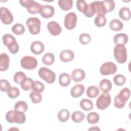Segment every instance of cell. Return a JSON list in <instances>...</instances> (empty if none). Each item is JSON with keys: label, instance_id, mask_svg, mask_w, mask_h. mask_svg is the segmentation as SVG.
I'll list each match as a JSON object with an SVG mask.
<instances>
[{"label": "cell", "instance_id": "6da1fadb", "mask_svg": "<svg viewBox=\"0 0 131 131\" xmlns=\"http://www.w3.org/2000/svg\"><path fill=\"white\" fill-rule=\"evenodd\" d=\"M5 119L10 123L23 124L26 120V117L24 112L14 110L8 111L5 115Z\"/></svg>", "mask_w": 131, "mask_h": 131}, {"label": "cell", "instance_id": "7a4b0ae2", "mask_svg": "<svg viewBox=\"0 0 131 131\" xmlns=\"http://www.w3.org/2000/svg\"><path fill=\"white\" fill-rule=\"evenodd\" d=\"M130 96V90L127 88L122 89L114 98V106L117 108H122L125 105L126 102Z\"/></svg>", "mask_w": 131, "mask_h": 131}, {"label": "cell", "instance_id": "3957f363", "mask_svg": "<svg viewBox=\"0 0 131 131\" xmlns=\"http://www.w3.org/2000/svg\"><path fill=\"white\" fill-rule=\"evenodd\" d=\"M4 45L7 47L9 52L12 54H15L19 51V45L15 38L10 34H6L3 36Z\"/></svg>", "mask_w": 131, "mask_h": 131}, {"label": "cell", "instance_id": "277c9868", "mask_svg": "<svg viewBox=\"0 0 131 131\" xmlns=\"http://www.w3.org/2000/svg\"><path fill=\"white\" fill-rule=\"evenodd\" d=\"M114 55L119 63H125L127 59V50L125 45H116L114 49Z\"/></svg>", "mask_w": 131, "mask_h": 131}, {"label": "cell", "instance_id": "5b68a950", "mask_svg": "<svg viewBox=\"0 0 131 131\" xmlns=\"http://www.w3.org/2000/svg\"><path fill=\"white\" fill-rule=\"evenodd\" d=\"M20 5L27 9L28 12L31 14L39 13L40 9L42 7L39 3L33 0H25L19 1Z\"/></svg>", "mask_w": 131, "mask_h": 131}, {"label": "cell", "instance_id": "8992f818", "mask_svg": "<svg viewBox=\"0 0 131 131\" xmlns=\"http://www.w3.org/2000/svg\"><path fill=\"white\" fill-rule=\"evenodd\" d=\"M26 24L31 34L37 35L40 32L41 21L38 18L35 17H29L27 19Z\"/></svg>", "mask_w": 131, "mask_h": 131}, {"label": "cell", "instance_id": "52a82bcc", "mask_svg": "<svg viewBox=\"0 0 131 131\" xmlns=\"http://www.w3.org/2000/svg\"><path fill=\"white\" fill-rule=\"evenodd\" d=\"M38 74L40 78H41L48 83L52 84L55 81V73L47 68H40L38 71Z\"/></svg>", "mask_w": 131, "mask_h": 131}, {"label": "cell", "instance_id": "ba28073f", "mask_svg": "<svg viewBox=\"0 0 131 131\" xmlns=\"http://www.w3.org/2000/svg\"><path fill=\"white\" fill-rule=\"evenodd\" d=\"M112 101L111 97L108 93H103L97 98L96 102L97 107L100 110L106 109Z\"/></svg>", "mask_w": 131, "mask_h": 131}, {"label": "cell", "instance_id": "9c48e42d", "mask_svg": "<svg viewBox=\"0 0 131 131\" xmlns=\"http://www.w3.org/2000/svg\"><path fill=\"white\" fill-rule=\"evenodd\" d=\"M20 63L21 67L24 69L33 70L36 68L38 62L34 57L27 55L21 58Z\"/></svg>", "mask_w": 131, "mask_h": 131}, {"label": "cell", "instance_id": "30bf717a", "mask_svg": "<svg viewBox=\"0 0 131 131\" xmlns=\"http://www.w3.org/2000/svg\"><path fill=\"white\" fill-rule=\"evenodd\" d=\"M77 21V17L75 13L71 12L67 13L64 19V26L68 30H71L75 28Z\"/></svg>", "mask_w": 131, "mask_h": 131}, {"label": "cell", "instance_id": "8fae6325", "mask_svg": "<svg viewBox=\"0 0 131 131\" xmlns=\"http://www.w3.org/2000/svg\"><path fill=\"white\" fill-rule=\"evenodd\" d=\"M117 67L115 63L108 61L104 62L100 68V73L104 76L113 75L117 72Z\"/></svg>", "mask_w": 131, "mask_h": 131}, {"label": "cell", "instance_id": "7c38bea8", "mask_svg": "<svg viewBox=\"0 0 131 131\" xmlns=\"http://www.w3.org/2000/svg\"><path fill=\"white\" fill-rule=\"evenodd\" d=\"M1 20L5 25H10L13 21V16L10 10L6 7H2L0 8Z\"/></svg>", "mask_w": 131, "mask_h": 131}, {"label": "cell", "instance_id": "4fadbf2b", "mask_svg": "<svg viewBox=\"0 0 131 131\" xmlns=\"http://www.w3.org/2000/svg\"><path fill=\"white\" fill-rule=\"evenodd\" d=\"M95 10V13L97 15H105L108 12V10L104 1H94L92 2Z\"/></svg>", "mask_w": 131, "mask_h": 131}, {"label": "cell", "instance_id": "5bb4252c", "mask_svg": "<svg viewBox=\"0 0 131 131\" xmlns=\"http://www.w3.org/2000/svg\"><path fill=\"white\" fill-rule=\"evenodd\" d=\"M39 14L43 18H51L55 14L54 8L51 5H43L40 9Z\"/></svg>", "mask_w": 131, "mask_h": 131}, {"label": "cell", "instance_id": "9a60e30c", "mask_svg": "<svg viewBox=\"0 0 131 131\" xmlns=\"http://www.w3.org/2000/svg\"><path fill=\"white\" fill-rule=\"evenodd\" d=\"M47 29L50 34L53 36L59 35L62 31L61 27L55 21H51L47 24Z\"/></svg>", "mask_w": 131, "mask_h": 131}, {"label": "cell", "instance_id": "2e32d148", "mask_svg": "<svg viewBox=\"0 0 131 131\" xmlns=\"http://www.w3.org/2000/svg\"><path fill=\"white\" fill-rule=\"evenodd\" d=\"M45 49L43 43L38 40H35L32 42L30 46V50L32 53L35 55H39L41 54Z\"/></svg>", "mask_w": 131, "mask_h": 131}, {"label": "cell", "instance_id": "e0dca14e", "mask_svg": "<svg viewBox=\"0 0 131 131\" xmlns=\"http://www.w3.org/2000/svg\"><path fill=\"white\" fill-rule=\"evenodd\" d=\"M75 57L74 53L70 50H65L62 51L59 55L60 60L63 62L71 61Z\"/></svg>", "mask_w": 131, "mask_h": 131}, {"label": "cell", "instance_id": "ac0fdd59", "mask_svg": "<svg viewBox=\"0 0 131 131\" xmlns=\"http://www.w3.org/2000/svg\"><path fill=\"white\" fill-rule=\"evenodd\" d=\"M85 77V73L82 69H75L72 71L71 78L74 82H78L83 80Z\"/></svg>", "mask_w": 131, "mask_h": 131}, {"label": "cell", "instance_id": "d6986e66", "mask_svg": "<svg viewBox=\"0 0 131 131\" xmlns=\"http://www.w3.org/2000/svg\"><path fill=\"white\" fill-rule=\"evenodd\" d=\"M85 90L84 86L82 84H77L72 87L70 94L72 97L78 98L83 95Z\"/></svg>", "mask_w": 131, "mask_h": 131}, {"label": "cell", "instance_id": "ffe728a7", "mask_svg": "<svg viewBox=\"0 0 131 131\" xmlns=\"http://www.w3.org/2000/svg\"><path fill=\"white\" fill-rule=\"evenodd\" d=\"M9 57L5 53H3L0 55V71H6L9 67Z\"/></svg>", "mask_w": 131, "mask_h": 131}, {"label": "cell", "instance_id": "44dd1931", "mask_svg": "<svg viewBox=\"0 0 131 131\" xmlns=\"http://www.w3.org/2000/svg\"><path fill=\"white\" fill-rule=\"evenodd\" d=\"M113 41L116 45L120 44L125 45L128 41V35L125 33H118L114 36Z\"/></svg>", "mask_w": 131, "mask_h": 131}, {"label": "cell", "instance_id": "7402d4cb", "mask_svg": "<svg viewBox=\"0 0 131 131\" xmlns=\"http://www.w3.org/2000/svg\"><path fill=\"white\" fill-rule=\"evenodd\" d=\"M71 76L67 73H62L59 76V83L62 87L68 86L71 83Z\"/></svg>", "mask_w": 131, "mask_h": 131}, {"label": "cell", "instance_id": "603a6c76", "mask_svg": "<svg viewBox=\"0 0 131 131\" xmlns=\"http://www.w3.org/2000/svg\"><path fill=\"white\" fill-rule=\"evenodd\" d=\"M99 88L103 93H108L112 88V82L107 79H103L99 83Z\"/></svg>", "mask_w": 131, "mask_h": 131}, {"label": "cell", "instance_id": "cb8c5ba5", "mask_svg": "<svg viewBox=\"0 0 131 131\" xmlns=\"http://www.w3.org/2000/svg\"><path fill=\"white\" fill-rule=\"evenodd\" d=\"M109 27L112 31H119L123 28V23L118 19H113L109 23Z\"/></svg>", "mask_w": 131, "mask_h": 131}, {"label": "cell", "instance_id": "d4e9b609", "mask_svg": "<svg viewBox=\"0 0 131 131\" xmlns=\"http://www.w3.org/2000/svg\"><path fill=\"white\" fill-rule=\"evenodd\" d=\"M80 108L85 111H91L93 108V102L88 99H82L79 103Z\"/></svg>", "mask_w": 131, "mask_h": 131}, {"label": "cell", "instance_id": "484cf974", "mask_svg": "<svg viewBox=\"0 0 131 131\" xmlns=\"http://www.w3.org/2000/svg\"><path fill=\"white\" fill-rule=\"evenodd\" d=\"M130 11L128 7H124L120 9L119 11V16L121 19L124 21H128L130 19Z\"/></svg>", "mask_w": 131, "mask_h": 131}, {"label": "cell", "instance_id": "4316f807", "mask_svg": "<svg viewBox=\"0 0 131 131\" xmlns=\"http://www.w3.org/2000/svg\"><path fill=\"white\" fill-rule=\"evenodd\" d=\"M99 89L96 85H91L88 88L86 91V94L90 98H94L99 94Z\"/></svg>", "mask_w": 131, "mask_h": 131}, {"label": "cell", "instance_id": "83f0119b", "mask_svg": "<svg viewBox=\"0 0 131 131\" xmlns=\"http://www.w3.org/2000/svg\"><path fill=\"white\" fill-rule=\"evenodd\" d=\"M54 61L55 56L51 52L46 53L42 57V62L45 65H51L54 62Z\"/></svg>", "mask_w": 131, "mask_h": 131}, {"label": "cell", "instance_id": "f1b7e54d", "mask_svg": "<svg viewBox=\"0 0 131 131\" xmlns=\"http://www.w3.org/2000/svg\"><path fill=\"white\" fill-rule=\"evenodd\" d=\"M33 82L34 81L32 78L30 77H26L21 81V82L20 83V85L23 90L25 91H28L32 89Z\"/></svg>", "mask_w": 131, "mask_h": 131}, {"label": "cell", "instance_id": "f546056e", "mask_svg": "<svg viewBox=\"0 0 131 131\" xmlns=\"http://www.w3.org/2000/svg\"><path fill=\"white\" fill-rule=\"evenodd\" d=\"M58 5L61 9L63 11H68L70 10L73 6L72 0H59L58 1Z\"/></svg>", "mask_w": 131, "mask_h": 131}, {"label": "cell", "instance_id": "4dcf8cb0", "mask_svg": "<svg viewBox=\"0 0 131 131\" xmlns=\"http://www.w3.org/2000/svg\"><path fill=\"white\" fill-rule=\"evenodd\" d=\"M70 115V112L67 109H62L58 112L57 117L59 121L65 122L69 120Z\"/></svg>", "mask_w": 131, "mask_h": 131}, {"label": "cell", "instance_id": "1f68e13d", "mask_svg": "<svg viewBox=\"0 0 131 131\" xmlns=\"http://www.w3.org/2000/svg\"><path fill=\"white\" fill-rule=\"evenodd\" d=\"M11 31L14 34L17 35H20L25 33L26 29L23 25L21 24L17 23L14 24L12 26Z\"/></svg>", "mask_w": 131, "mask_h": 131}, {"label": "cell", "instance_id": "d6a6232c", "mask_svg": "<svg viewBox=\"0 0 131 131\" xmlns=\"http://www.w3.org/2000/svg\"><path fill=\"white\" fill-rule=\"evenodd\" d=\"M84 118V114L81 111H75L72 113L71 116L72 121L75 123H80L82 122Z\"/></svg>", "mask_w": 131, "mask_h": 131}, {"label": "cell", "instance_id": "836d02e7", "mask_svg": "<svg viewBox=\"0 0 131 131\" xmlns=\"http://www.w3.org/2000/svg\"><path fill=\"white\" fill-rule=\"evenodd\" d=\"M100 119L98 114L96 112H91L87 115L86 120L89 123L94 124L97 123Z\"/></svg>", "mask_w": 131, "mask_h": 131}, {"label": "cell", "instance_id": "e575fe53", "mask_svg": "<svg viewBox=\"0 0 131 131\" xmlns=\"http://www.w3.org/2000/svg\"><path fill=\"white\" fill-rule=\"evenodd\" d=\"M83 13L86 17H92L95 14V10L93 3L87 4Z\"/></svg>", "mask_w": 131, "mask_h": 131}, {"label": "cell", "instance_id": "d590c367", "mask_svg": "<svg viewBox=\"0 0 131 131\" xmlns=\"http://www.w3.org/2000/svg\"><path fill=\"white\" fill-rule=\"evenodd\" d=\"M14 110L23 112H26L28 110V106L27 103L24 101H17L14 106Z\"/></svg>", "mask_w": 131, "mask_h": 131}, {"label": "cell", "instance_id": "8d00e7d4", "mask_svg": "<svg viewBox=\"0 0 131 131\" xmlns=\"http://www.w3.org/2000/svg\"><path fill=\"white\" fill-rule=\"evenodd\" d=\"M106 18L105 15H97L94 19V24L98 27H102L105 26Z\"/></svg>", "mask_w": 131, "mask_h": 131}, {"label": "cell", "instance_id": "74e56055", "mask_svg": "<svg viewBox=\"0 0 131 131\" xmlns=\"http://www.w3.org/2000/svg\"><path fill=\"white\" fill-rule=\"evenodd\" d=\"M44 89L45 86L42 82L39 81H34L32 86V91L40 93L44 91Z\"/></svg>", "mask_w": 131, "mask_h": 131}, {"label": "cell", "instance_id": "f35d334b", "mask_svg": "<svg viewBox=\"0 0 131 131\" xmlns=\"http://www.w3.org/2000/svg\"><path fill=\"white\" fill-rule=\"evenodd\" d=\"M114 83L117 86H122L124 85L126 81L125 77L121 74L116 75L113 78Z\"/></svg>", "mask_w": 131, "mask_h": 131}, {"label": "cell", "instance_id": "ab89813d", "mask_svg": "<svg viewBox=\"0 0 131 131\" xmlns=\"http://www.w3.org/2000/svg\"><path fill=\"white\" fill-rule=\"evenodd\" d=\"M29 97L32 101V102L33 103H39L42 101V96L39 93H36L35 92H31L30 93Z\"/></svg>", "mask_w": 131, "mask_h": 131}, {"label": "cell", "instance_id": "60d3db41", "mask_svg": "<svg viewBox=\"0 0 131 131\" xmlns=\"http://www.w3.org/2000/svg\"><path fill=\"white\" fill-rule=\"evenodd\" d=\"M20 92L19 89L15 86L11 87L7 92L8 96L11 99H15L19 96Z\"/></svg>", "mask_w": 131, "mask_h": 131}, {"label": "cell", "instance_id": "b9f144b4", "mask_svg": "<svg viewBox=\"0 0 131 131\" xmlns=\"http://www.w3.org/2000/svg\"><path fill=\"white\" fill-rule=\"evenodd\" d=\"M26 77V75L24 72L18 71L14 74L13 76V80L16 83L20 84L21 81Z\"/></svg>", "mask_w": 131, "mask_h": 131}, {"label": "cell", "instance_id": "7bdbcfd3", "mask_svg": "<svg viewBox=\"0 0 131 131\" xmlns=\"http://www.w3.org/2000/svg\"><path fill=\"white\" fill-rule=\"evenodd\" d=\"M79 40L82 45H87L90 42L91 40V37L89 34L82 33L79 36Z\"/></svg>", "mask_w": 131, "mask_h": 131}, {"label": "cell", "instance_id": "ee69618b", "mask_svg": "<svg viewBox=\"0 0 131 131\" xmlns=\"http://www.w3.org/2000/svg\"><path fill=\"white\" fill-rule=\"evenodd\" d=\"M10 88V83L8 80L6 79L0 80V89L2 92H7Z\"/></svg>", "mask_w": 131, "mask_h": 131}, {"label": "cell", "instance_id": "f6af8a7d", "mask_svg": "<svg viewBox=\"0 0 131 131\" xmlns=\"http://www.w3.org/2000/svg\"><path fill=\"white\" fill-rule=\"evenodd\" d=\"M86 5L87 3L84 0H78L76 2V7L77 9L82 13H83Z\"/></svg>", "mask_w": 131, "mask_h": 131}, {"label": "cell", "instance_id": "bcb514c9", "mask_svg": "<svg viewBox=\"0 0 131 131\" xmlns=\"http://www.w3.org/2000/svg\"><path fill=\"white\" fill-rule=\"evenodd\" d=\"M100 130V129L98 127V126H92V127L90 128L89 129V130Z\"/></svg>", "mask_w": 131, "mask_h": 131}]
</instances>
